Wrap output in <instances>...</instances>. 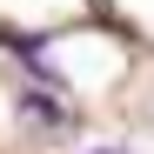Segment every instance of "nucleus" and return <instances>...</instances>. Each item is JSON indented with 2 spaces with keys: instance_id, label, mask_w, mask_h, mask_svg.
Listing matches in <instances>:
<instances>
[]
</instances>
